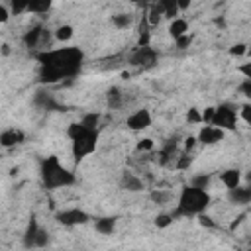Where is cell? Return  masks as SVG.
<instances>
[{"mask_svg": "<svg viewBox=\"0 0 251 251\" xmlns=\"http://www.w3.org/2000/svg\"><path fill=\"white\" fill-rule=\"evenodd\" d=\"M41 35H43V27H39V25L31 27V29L24 35V43H25V47H29V49H31V47H37Z\"/></svg>", "mask_w": 251, "mask_h": 251, "instance_id": "cell-17", "label": "cell"}, {"mask_svg": "<svg viewBox=\"0 0 251 251\" xmlns=\"http://www.w3.org/2000/svg\"><path fill=\"white\" fill-rule=\"evenodd\" d=\"M25 139L22 129H6L0 133V145L2 147H16Z\"/></svg>", "mask_w": 251, "mask_h": 251, "instance_id": "cell-11", "label": "cell"}, {"mask_svg": "<svg viewBox=\"0 0 251 251\" xmlns=\"http://www.w3.org/2000/svg\"><path fill=\"white\" fill-rule=\"evenodd\" d=\"M239 114H241L243 122H245V124H249V122H251V104H243Z\"/></svg>", "mask_w": 251, "mask_h": 251, "instance_id": "cell-37", "label": "cell"}, {"mask_svg": "<svg viewBox=\"0 0 251 251\" xmlns=\"http://www.w3.org/2000/svg\"><path fill=\"white\" fill-rule=\"evenodd\" d=\"M94 229H96L98 233H102V235L114 233V229H116V218H112V216L98 218V220L94 222Z\"/></svg>", "mask_w": 251, "mask_h": 251, "instance_id": "cell-14", "label": "cell"}, {"mask_svg": "<svg viewBox=\"0 0 251 251\" xmlns=\"http://www.w3.org/2000/svg\"><path fill=\"white\" fill-rule=\"evenodd\" d=\"M112 24H114L118 29H126V27H129L131 18H129L127 14H116V16H112Z\"/></svg>", "mask_w": 251, "mask_h": 251, "instance_id": "cell-24", "label": "cell"}, {"mask_svg": "<svg viewBox=\"0 0 251 251\" xmlns=\"http://www.w3.org/2000/svg\"><path fill=\"white\" fill-rule=\"evenodd\" d=\"M35 102H37V104H41V106H45V108H57V104H55V102H53L49 96H45L43 92H37Z\"/></svg>", "mask_w": 251, "mask_h": 251, "instance_id": "cell-31", "label": "cell"}, {"mask_svg": "<svg viewBox=\"0 0 251 251\" xmlns=\"http://www.w3.org/2000/svg\"><path fill=\"white\" fill-rule=\"evenodd\" d=\"M80 124H82L84 127H88V129H96V126H98V114H86V116L80 120Z\"/></svg>", "mask_w": 251, "mask_h": 251, "instance_id": "cell-29", "label": "cell"}, {"mask_svg": "<svg viewBox=\"0 0 251 251\" xmlns=\"http://www.w3.org/2000/svg\"><path fill=\"white\" fill-rule=\"evenodd\" d=\"M173 222H175V220H173V216H171V214H159V216L155 218V226H157L159 229L169 227Z\"/></svg>", "mask_w": 251, "mask_h": 251, "instance_id": "cell-28", "label": "cell"}, {"mask_svg": "<svg viewBox=\"0 0 251 251\" xmlns=\"http://www.w3.org/2000/svg\"><path fill=\"white\" fill-rule=\"evenodd\" d=\"M175 41H176V47H178V49H186V47L190 45V41H192V37H190L188 33H184V35H180V37H176Z\"/></svg>", "mask_w": 251, "mask_h": 251, "instance_id": "cell-34", "label": "cell"}, {"mask_svg": "<svg viewBox=\"0 0 251 251\" xmlns=\"http://www.w3.org/2000/svg\"><path fill=\"white\" fill-rule=\"evenodd\" d=\"M8 18H10V10H8L6 6H2V4H0V24H6V22H8Z\"/></svg>", "mask_w": 251, "mask_h": 251, "instance_id": "cell-39", "label": "cell"}, {"mask_svg": "<svg viewBox=\"0 0 251 251\" xmlns=\"http://www.w3.org/2000/svg\"><path fill=\"white\" fill-rule=\"evenodd\" d=\"M106 102H108L110 108H120V106L124 104V94H122V90H120L118 86L108 88V92H106Z\"/></svg>", "mask_w": 251, "mask_h": 251, "instance_id": "cell-18", "label": "cell"}, {"mask_svg": "<svg viewBox=\"0 0 251 251\" xmlns=\"http://www.w3.org/2000/svg\"><path fill=\"white\" fill-rule=\"evenodd\" d=\"M157 4L161 8V12H163V18H169V20L176 18V14H178L176 0H157Z\"/></svg>", "mask_w": 251, "mask_h": 251, "instance_id": "cell-16", "label": "cell"}, {"mask_svg": "<svg viewBox=\"0 0 251 251\" xmlns=\"http://www.w3.org/2000/svg\"><path fill=\"white\" fill-rule=\"evenodd\" d=\"M169 33H171L173 39H176V37L188 33V24H186V20H182V18H173L171 24H169Z\"/></svg>", "mask_w": 251, "mask_h": 251, "instance_id": "cell-15", "label": "cell"}, {"mask_svg": "<svg viewBox=\"0 0 251 251\" xmlns=\"http://www.w3.org/2000/svg\"><path fill=\"white\" fill-rule=\"evenodd\" d=\"M151 200L157 202V204H165L169 200V194L167 192H161V190H153L151 192Z\"/></svg>", "mask_w": 251, "mask_h": 251, "instance_id": "cell-33", "label": "cell"}, {"mask_svg": "<svg viewBox=\"0 0 251 251\" xmlns=\"http://www.w3.org/2000/svg\"><path fill=\"white\" fill-rule=\"evenodd\" d=\"M245 53H247V45H245V43H235V45L229 47V55H231V57H241V55H245Z\"/></svg>", "mask_w": 251, "mask_h": 251, "instance_id": "cell-30", "label": "cell"}, {"mask_svg": "<svg viewBox=\"0 0 251 251\" xmlns=\"http://www.w3.org/2000/svg\"><path fill=\"white\" fill-rule=\"evenodd\" d=\"M39 173H41V182L47 190H55V188L75 184V175L69 169H65L59 163V157H55V155H49L41 161Z\"/></svg>", "mask_w": 251, "mask_h": 251, "instance_id": "cell-3", "label": "cell"}, {"mask_svg": "<svg viewBox=\"0 0 251 251\" xmlns=\"http://www.w3.org/2000/svg\"><path fill=\"white\" fill-rule=\"evenodd\" d=\"M131 2H135V4H139V2H143V0H131Z\"/></svg>", "mask_w": 251, "mask_h": 251, "instance_id": "cell-45", "label": "cell"}, {"mask_svg": "<svg viewBox=\"0 0 251 251\" xmlns=\"http://www.w3.org/2000/svg\"><path fill=\"white\" fill-rule=\"evenodd\" d=\"M161 18H163V12H161V8H159V4L155 2V4H151L149 6V12H147V24H151V25H157L159 22H161Z\"/></svg>", "mask_w": 251, "mask_h": 251, "instance_id": "cell-22", "label": "cell"}, {"mask_svg": "<svg viewBox=\"0 0 251 251\" xmlns=\"http://www.w3.org/2000/svg\"><path fill=\"white\" fill-rule=\"evenodd\" d=\"M196 216H198L200 226H206V227H216V224L212 222V218H210V216H206L204 212H200V214H196Z\"/></svg>", "mask_w": 251, "mask_h": 251, "instance_id": "cell-36", "label": "cell"}, {"mask_svg": "<svg viewBox=\"0 0 251 251\" xmlns=\"http://www.w3.org/2000/svg\"><path fill=\"white\" fill-rule=\"evenodd\" d=\"M186 165H190V157H186V155H184V157L180 159V163H178V167H180V169H184Z\"/></svg>", "mask_w": 251, "mask_h": 251, "instance_id": "cell-44", "label": "cell"}, {"mask_svg": "<svg viewBox=\"0 0 251 251\" xmlns=\"http://www.w3.org/2000/svg\"><path fill=\"white\" fill-rule=\"evenodd\" d=\"M194 143H196V137H188V139L184 141V145H186V149H192V147H194Z\"/></svg>", "mask_w": 251, "mask_h": 251, "instance_id": "cell-43", "label": "cell"}, {"mask_svg": "<svg viewBox=\"0 0 251 251\" xmlns=\"http://www.w3.org/2000/svg\"><path fill=\"white\" fill-rule=\"evenodd\" d=\"M222 139H224V129H220V127H216L212 124L204 126L198 131V137H196V141H200L202 145H214V143H218Z\"/></svg>", "mask_w": 251, "mask_h": 251, "instance_id": "cell-9", "label": "cell"}, {"mask_svg": "<svg viewBox=\"0 0 251 251\" xmlns=\"http://www.w3.org/2000/svg\"><path fill=\"white\" fill-rule=\"evenodd\" d=\"M239 92H241L245 98H251V78H245V80L239 84Z\"/></svg>", "mask_w": 251, "mask_h": 251, "instance_id": "cell-35", "label": "cell"}, {"mask_svg": "<svg viewBox=\"0 0 251 251\" xmlns=\"http://www.w3.org/2000/svg\"><path fill=\"white\" fill-rule=\"evenodd\" d=\"M220 180L224 182L226 188H233V186H237L241 182V171L239 169H227V171H224L220 175Z\"/></svg>", "mask_w": 251, "mask_h": 251, "instance_id": "cell-13", "label": "cell"}, {"mask_svg": "<svg viewBox=\"0 0 251 251\" xmlns=\"http://www.w3.org/2000/svg\"><path fill=\"white\" fill-rule=\"evenodd\" d=\"M239 71L245 75V78H251V63H245V65H241V67H239Z\"/></svg>", "mask_w": 251, "mask_h": 251, "instance_id": "cell-41", "label": "cell"}, {"mask_svg": "<svg viewBox=\"0 0 251 251\" xmlns=\"http://www.w3.org/2000/svg\"><path fill=\"white\" fill-rule=\"evenodd\" d=\"M192 4V0H176V6H178V12L180 10H188Z\"/></svg>", "mask_w": 251, "mask_h": 251, "instance_id": "cell-42", "label": "cell"}, {"mask_svg": "<svg viewBox=\"0 0 251 251\" xmlns=\"http://www.w3.org/2000/svg\"><path fill=\"white\" fill-rule=\"evenodd\" d=\"M96 143H98V131H96V129H90V131H86L84 135L73 139V147H71L73 157H75L76 161H82L86 155L94 153Z\"/></svg>", "mask_w": 251, "mask_h": 251, "instance_id": "cell-4", "label": "cell"}, {"mask_svg": "<svg viewBox=\"0 0 251 251\" xmlns=\"http://www.w3.org/2000/svg\"><path fill=\"white\" fill-rule=\"evenodd\" d=\"M53 6V0H29V6H27V12L31 14H45L49 12Z\"/></svg>", "mask_w": 251, "mask_h": 251, "instance_id": "cell-20", "label": "cell"}, {"mask_svg": "<svg viewBox=\"0 0 251 251\" xmlns=\"http://www.w3.org/2000/svg\"><path fill=\"white\" fill-rule=\"evenodd\" d=\"M55 220L63 226H80V224H86L90 220V216L84 210L71 208V210H59L55 214Z\"/></svg>", "mask_w": 251, "mask_h": 251, "instance_id": "cell-7", "label": "cell"}, {"mask_svg": "<svg viewBox=\"0 0 251 251\" xmlns=\"http://www.w3.org/2000/svg\"><path fill=\"white\" fill-rule=\"evenodd\" d=\"M153 147H155V143H153V139H149V137H143V139L137 141V149H139V151H151Z\"/></svg>", "mask_w": 251, "mask_h": 251, "instance_id": "cell-32", "label": "cell"}, {"mask_svg": "<svg viewBox=\"0 0 251 251\" xmlns=\"http://www.w3.org/2000/svg\"><path fill=\"white\" fill-rule=\"evenodd\" d=\"M212 198L208 194L206 188H196L192 184H186L180 194H178V204L176 208L171 212L173 220L176 218H188V216H196L200 212H206V208L210 206Z\"/></svg>", "mask_w": 251, "mask_h": 251, "instance_id": "cell-2", "label": "cell"}, {"mask_svg": "<svg viewBox=\"0 0 251 251\" xmlns=\"http://www.w3.org/2000/svg\"><path fill=\"white\" fill-rule=\"evenodd\" d=\"M190 184L196 186V188H208V184H210V175H196V176H192Z\"/></svg>", "mask_w": 251, "mask_h": 251, "instance_id": "cell-27", "label": "cell"}, {"mask_svg": "<svg viewBox=\"0 0 251 251\" xmlns=\"http://www.w3.org/2000/svg\"><path fill=\"white\" fill-rule=\"evenodd\" d=\"M157 59H159L157 51L151 49L149 45H143V47H137V49L131 53L129 63H131L133 67H141V69H143V67H151V65H155Z\"/></svg>", "mask_w": 251, "mask_h": 251, "instance_id": "cell-6", "label": "cell"}, {"mask_svg": "<svg viewBox=\"0 0 251 251\" xmlns=\"http://www.w3.org/2000/svg\"><path fill=\"white\" fill-rule=\"evenodd\" d=\"M126 126H127L131 131H143V129H147V127L151 126V114H149V110H145V108L135 110L133 114L127 116Z\"/></svg>", "mask_w": 251, "mask_h": 251, "instance_id": "cell-8", "label": "cell"}, {"mask_svg": "<svg viewBox=\"0 0 251 251\" xmlns=\"http://www.w3.org/2000/svg\"><path fill=\"white\" fill-rule=\"evenodd\" d=\"M120 186H122L124 190H129V192H139V190L143 188V182H141V178H137L135 175L124 173V175H122V180H120Z\"/></svg>", "mask_w": 251, "mask_h": 251, "instance_id": "cell-12", "label": "cell"}, {"mask_svg": "<svg viewBox=\"0 0 251 251\" xmlns=\"http://www.w3.org/2000/svg\"><path fill=\"white\" fill-rule=\"evenodd\" d=\"M227 198L235 206H245V204L251 202V188L249 186H241V184H237L233 188H227Z\"/></svg>", "mask_w": 251, "mask_h": 251, "instance_id": "cell-10", "label": "cell"}, {"mask_svg": "<svg viewBox=\"0 0 251 251\" xmlns=\"http://www.w3.org/2000/svg\"><path fill=\"white\" fill-rule=\"evenodd\" d=\"M235 122H237V112L233 110L231 104H220L218 108H214V116H212V126L220 127V129H235Z\"/></svg>", "mask_w": 251, "mask_h": 251, "instance_id": "cell-5", "label": "cell"}, {"mask_svg": "<svg viewBox=\"0 0 251 251\" xmlns=\"http://www.w3.org/2000/svg\"><path fill=\"white\" fill-rule=\"evenodd\" d=\"M200 116H202V122L210 124V122H212V116H214V108H206L204 114H200Z\"/></svg>", "mask_w": 251, "mask_h": 251, "instance_id": "cell-40", "label": "cell"}, {"mask_svg": "<svg viewBox=\"0 0 251 251\" xmlns=\"http://www.w3.org/2000/svg\"><path fill=\"white\" fill-rule=\"evenodd\" d=\"M37 229H39V224H37L35 216H31V220H29V224H27V229H25V233H24V245H25V247H33V239H35Z\"/></svg>", "mask_w": 251, "mask_h": 251, "instance_id": "cell-19", "label": "cell"}, {"mask_svg": "<svg viewBox=\"0 0 251 251\" xmlns=\"http://www.w3.org/2000/svg\"><path fill=\"white\" fill-rule=\"evenodd\" d=\"M47 241H49V233L43 227H39L37 233H35V239H33V247H45Z\"/></svg>", "mask_w": 251, "mask_h": 251, "instance_id": "cell-26", "label": "cell"}, {"mask_svg": "<svg viewBox=\"0 0 251 251\" xmlns=\"http://www.w3.org/2000/svg\"><path fill=\"white\" fill-rule=\"evenodd\" d=\"M39 61V80L53 84L63 78H73L78 75L84 53L78 47H61V49H45L35 55Z\"/></svg>", "mask_w": 251, "mask_h": 251, "instance_id": "cell-1", "label": "cell"}, {"mask_svg": "<svg viewBox=\"0 0 251 251\" xmlns=\"http://www.w3.org/2000/svg\"><path fill=\"white\" fill-rule=\"evenodd\" d=\"M55 37H57L59 41H69V39L73 37V27H71V25H59V27L55 29Z\"/></svg>", "mask_w": 251, "mask_h": 251, "instance_id": "cell-25", "label": "cell"}, {"mask_svg": "<svg viewBox=\"0 0 251 251\" xmlns=\"http://www.w3.org/2000/svg\"><path fill=\"white\" fill-rule=\"evenodd\" d=\"M86 131H90L88 127H84L80 122H73L69 127H67V135H69V139L73 141V139H76V137H80V135H84Z\"/></svg>", "mask_w": 251, "mask_h": 251, "instance_id": "cell-21", "label": "cell"}, {"mask_svg": "<svg viewBox=\"0 0 251 251\" xmlns=\"http://www.w3.org/2000/svg\"><path fill=\"white\" fill-rule=\"evenodd\" d=\"M188 122H202V116H200V112L196 110V108H192V110H188Z\"/></svg>", "mask_w": 251, "mask_h": 251, "instance_id": "cell-38", "label": "cell"}, {"mask_svg": "<svg viewBox=\"0 0 251 251\" xmlns=\"http://www.w3.org/2000/svg\"><path fill=\"white\" fill-rule=\"evenodd\" d=\"M27 6H29V0H10V12L16 16L27 12Z\"/></svg>", "mask_w": 251, "mask_h": 251, "instance_id": "cell-23", "label": "cell"}]
</instances>
